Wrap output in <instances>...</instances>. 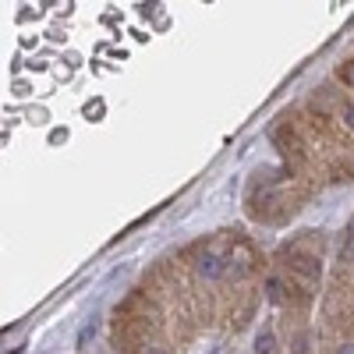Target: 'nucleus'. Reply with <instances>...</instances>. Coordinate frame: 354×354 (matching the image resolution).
Here are the masks:
<instances>
[{
    "label": "nucleus",
    "mask_w": 354,
    "mask_h": 354,
    "mask_svg": "<svg viewBox=\"0 0 354 354\" xmlns=\"http://www.w3.org/2000/svg\"><path fill=\"white\" fill-rule=\"evenodd\" d=\"M273 347H277V337H273L270 330L255 337V354H273Z\"/></svg>",
    "instance_id": "obj_3"
},
{
    "label": "nucleus",
    "mask_w": 354,
    "mask_h": 354,
    "mask_svg": "<svg viewBox=\"0 0 354 354\" xmlns=\"http://www.w3.org/2000/svg\"><path fill=\"white\" fill-rule=\"evenodd\" d=\"M96 333H100V315L85 319V326L78 330V351H85L88 344H93V340H96Z\"/></svg>",
    "instance_id": "obj_2"
},
{
    "label": "nucleus",
    "mask_w": 354,
    "mask_h": 354,
    "mask_svg": "<svg viewBox=\"0 0 354 354\" xmlns=\"http://www.w3.org/2000/svg\"><path fill=\"white\" fill-rule=\"evenodd\" d=\"M344 124L354 131V103H347V106H344Z\"/></svg>",
    "instance_id": "obj_5"
},
{
    "label": "nucleus",
    "mask_w": 354,
    "mask_h": 354,
    "mask_svg": "<svg viewBox=\"0 0 354 354\" xmlns=\"http://www.w3.org/2000/svg\"><path fill=\"white\" fill-rule=\"evenodd\" d=\"M195 270L205 280H220V277H227V255H220L216 248H205L198 255V262H195Z\"/></svg>",
    "instance_id": "obj_1"
},
{
    "label": "nucleus",
    "mask_w": 354,
    "mask_h": 354,
    "mask_svg": "<svg viewBox=\"0 0 354 354\" xmlns=\"http://www.w3.org/2000/svg\"><path fill=\"white\" fill-rule=\"evenodd\" d=\"M8 354H21V347H15V351H8Z\"/></svg>",
    "instance_id": "obj_10"
},
{
    "label": "nucleus",
    "mask_w": 354,
    "mask_h": 354,
    "mask_svg": "<svg viewBox=\"0 0 354 354\" xmlns=\"http://www.w3.org/2000/svg\"><path fill=\"white\" fill-rule=\"evenodd\" d=\"M337 354H354V344H340V347H337Z\"/></svg>",
    "instance_id": "obj_9"
},
{
    "label": "nucleus",
    "mask_w": 354,
    "mask_h": 354,
    "mask_svg": "<svg viewBox=\"0 0 354 354\" xmlns=\"http://www.w3.org/2000/svg\"><path fill=\"white\" fill-rule=\"evenodd\" d=\"M50 142H53V145H61V142H68V131H64V128H57V131L50 135Z\"/></svg>",
    "instance_id": "obj_6"
},
{
    "label": "nucleus",
    "mask_w": 354,
    "mask_h": 354,
    "mask_svg": "<svg viewBox=\"0 0 354 354\" xmlns=\"http://www.w3.org/2000/svg\"><path fill=\"white\" fill-rule=\"evenodd\" d=\"M85 117L93 121V117H103V103L96 100V103H85Z\"/></svg>",
    "instance_id": "obj_4"
},
{
    "label": "nucleus",
    "mask_w": 354,
    "mask_h": 354,
    "mask_svg": "<svg viewBox=\"0 0 354 354\" xmlns=\"http://www.w3.org/2000/svg\"><path fill=\"white\" fill-rule=\"evenodd\" d=\"M344 255L354 259V227H351V238H347V245H344Z\"/></svg>",
    "instance_id": "obj_7"
},
{
    "label": "nucleus",
    "mask_w": 354,
    "mask_h": 354,
    "mask_svg": "<svg viewBox=\"0 0 354 354\" xmlns=\"http://www.w3.org/2000/svg\"><path fill=\"white\" fill-rule=\"evenodd\" d=\"M344 82H347V85H351V88H354V61H351V64H347V68H344Z\"/></svg>",
    "instance_id": "obj_8"
}]
</instances>
